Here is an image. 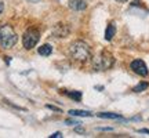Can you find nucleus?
<instances>
[{"label": "nucleus", "mask_w": 149, "mask_h": 138, "mask_svg": "<svg viewBox=\"0 0 149 138\" xmlns=\"http://www.w3.org/2000/svg\"><path fill=\"white\" fill-rule=\"evenodd\" d=\"M18 42L15 31L10 25H1L0 26V46L3 48H11L14 47Z\"/></svg>", "instance_id": "2"}, {"label": "nucleus", "mask_w": 149, "mask_h": 138, "mask_svg": "<svg viewBox=\"0 0 149 138\" xmlns=\"http://www.w3.org/2000/svg\"><path fill=\"white\" fill-rule=\"evenodd\" d=\"M113 62H115L113 55L109 54L108 51H102L101 54H98L94 58V68L97 70H107L113 65Z\"/></svg>", "instance_id": "3"}, {"label": "nucleus", "mask_w": 149, "mask_h": 138, "mask_svg": "<svg viewBox=\"0 0 149 138\" xmlns=\"http://www.w3.org/2000/svg\"><path fill=\"white\" fill-rule=\"evenodd\" d=\"M69 53H70V57L74 61H79V62H86L91 57V51L88 44L81 42V40H76V42H73L70 44Z\"/></svg>", "instance_id": "1"}, {"label": "nucleus", "mask_w": 149, "mask_h": 138, "mask_svg": "<svg viewBox=\"0 0 149 138\" xmlns=\"http://www.w3.org/2000/svg\"><path fill=\"white\" fill-rule=\"evenodd\" d=\"M98 117H102V119H120V120H124L120 115H117V113H111V112H101V113H98Z\"/></svg>", "instance_id": "8"}, {"label": "nucleus", "mask_w": 149, "mask_h": 138, "mask_svg": "<svg viewBox=\"0 0 149 138\" xmlns=\"http://www.w3.org/2000/svg\"><path fill=\"white\" fill-rule=\"evenodd\" d=\"M28 1H29V3H37L39 0H28Z\"/></svg>", "instance_id": "17"}, {"label": "nucleus", "mask_w": 149, "mask_h": 138, "mask_svg": "<svg viewBox=\"0 0 149 138\" xmlns=\"http://www.w3.org/2000/svg\"><path fill=\"white\" fill-rule=\"evenodd\" d=\"M51 53H53V47H51L50 44H43V46L39 47V54H40V55L47 57V55H50Z\"/></svg>", "instance_id": "9"}, {"label": "nucleus", "mask_w": 149, "mask_h": 138, "mask_svg": "<svg viewBox=\"0 0 149 138\" xmlns=\"http://www.w3.org/2000/svg\"><path fill=\"white\" fill-rule=\"evenodd\" d=\"M39 39H40V33H39L37 29H33V28L28 29L26 32L24 33V36H22L24 47L26 48V50H32L37 43H39Z\"/></svg>", "instance_id": "4"}, {"label": "nucleus", "mask_w": 149, "mask_h": 138, "mask_svg": "<svg viewBox=\"0 0 149 138\" xmlns=\"http://www.w3.org/2000/svg\"><path fill=\"white\" fill-rule=\"evenodd\" d=\"M148 83H139L138 86H135V87H134L133 89V91L134 93H141V91H144V90H146V89H148Z\"/></svg>", "instance_id": "11"}, {"label": "nucleus", "mask_w": 149, "mask_h": 138, "mask_svg": "<svg viewBox=\"0 0 149 138\" xmlns=\"http://www.w3.org/2000/svg\"><path fill=\"white\" fill-rule=\"evenodd\" d=\"M69 7L74 11H81L87 7V4L86 0H69Z\"/></svg>", "instance_id": "6"}, {"label": "nucleus", "mask_w": 149, "mask_h": 138, "mask_svg": "<svg viewBox=\"0 0 149 138\" xmlns=\"http://www.w3.org/2000/svg\"><path fill=\"white\" fill-rule=\"evenodd\" d=\"M131 69H133L137 75H139V76H146V75L149 73L148 66L145 65V62L142 59H135V61H133V62H131Z\"/></svg>", "instance_id": "5"}, {"label": "nucleus", "mask_w": 149, "mask_h": 138, "mask_svg": "<svg viewBox=\"0 0 149 138\" xmlns=\"http://www.w3.org/2000/svg\"><path fill=\"white\" fill-rule=\"evenodd\" d=\"M69 113L72 116H83V117H90L93 116V113L91 112H87V111H76V109H72L69 111Z\"/></svg>", "instance_id": "10"}, {"label": "nucleus", "mask_w": 149, "mask_h": 138, "mask_svg": "<svg viewBox=\"0 0 149 138\" xmlns=\"http://www.w3.org/2000/svg\"><path fill=\"white\" fill-rule=\"evenodd\" d=\"M55 137H62V134H61V133H55V134H53V135H51V138H55Z\"/></svg>", "instance_id": "14"}, {"label": "nucleus", "mask_w": 149, "mask_h": 138, "mask_svg": "<svg viewBox=\"0 0 149 138\" xmlns=\"http://www.w3.org/2000/svg\"><path fill=\"white\" fill-rule=\"evenodd\" d=\"M116 1H119V3H126L127 0H116Z\"/></svg>", "instance_id": "18"}, {"label": "nucleus", "mask_w": 149, "mask_h": 138, "mask_svg": "<svg viewBox=\"0 0 149 138\" xmlns=\"http://www.w3.org/2000/svg\"><path fill=\"white\" fill-rule=\"evenodd\" d=\"M3 10H4V4H3V1L0 0V14L3 13Z\"/></svg>", "instance_id": "13"}, {"label": "nucleus", "mask_w": 149, "mask_h": 138, "mask_svg": "<svg viewBox=\"0 0 149 138\" xmlns=\"http://www.w3.org/2000/svg\"><path fill=\"white\" fill-rule=\"evenodd\" d=\"M115 33H116L115 24H109L107 28V31H105V39H107V40H112V37L115 36Z\"/></svg>", "instance_id": "7"}, {"label": "nucleus", "mask_w": 149, "mask_h": 138, "mask_svg": "<svg viewBox=\"0 0 149 138\" xmlns=\"http://www.w3.org/2000/svg\"><path fill=\"white\" fill-rule=\"evenodd\" d=\"M141 133H146V134H149V130H146V128H144V130H141Z\"/></svg>", "instance_id": "16"}, {"label": "nucleus", "mask_w": 149, "mask_h": 138, "mask_svg": "<svg viewBox=\"0 0 149 138\" xmlns=\"http://www.w3.org/2000/svg\"><path fill=\"white\" fill-rule=\"evenodd\" d=\"M66 95L70 97V98H73L76 101H80V98H81V93L79 91H74V93H66Z\"/></svg>", "instance_id": "12"}, {"label": "nucleus", "mask_w": 149, "mask_h": 138, "mask_svg": "<svg viewBox=\"0 0 149 138\" xmlns=\"http://www.w3.org/2000/svg\"><path fill=\"white\" fill-rule=\"evenodd\" d=\"M76 131H77V133H83L84 130H83V128H80V127H77V128H76Z\"/></svg>", "instance_id": "15"}]
</instances>
